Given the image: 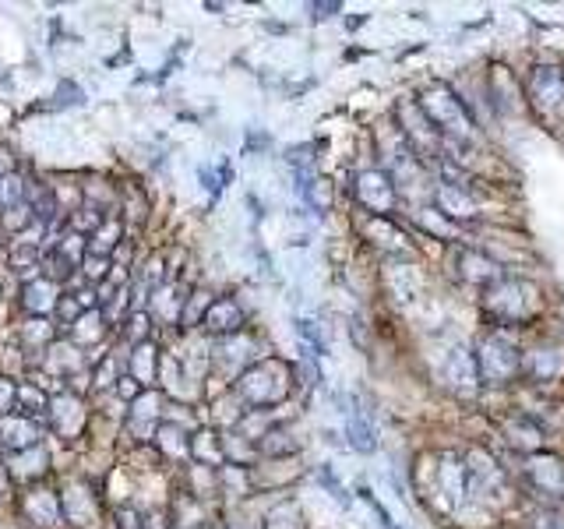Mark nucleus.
<instances>
[{"mask_svg":"<svg viewBox=\"0 0 564 529\" xmlns=\"http://www.w3.org/2000/svg\"><path fill=\"white\" fill-rule=\"evenodd\" d=\"M476 364H480V378L487 385H508L522 374L526 364V353L515 346V339L508 336L505 328H490L487 336L480 339V353H476Z\"/></svg>","mask_w":564,"mask_h":529,"instance_id":"nucleus-1","label":"nucleus"},{"mask_svg":"<svg viewBox=\"0 0 564 529\" xmlns=\"http://www.w3.org/2000/svg\"><path fill=\"white\" fill-rule=\"evenodd\" d=\"M529 103L540 117H564V71L557 64H536L529 71Z\"/></svg>","mask_w":564,"mask_h":529,"instance_id":"nucleus-2","label":"nucleus"},{"mask_svg":"<svg viewBox=\"0 0 564 529\" xmlns=\"http://www.w3.org/2000/svg\"><path fill=\"white\" fill-rule=\"evenodd\" d=\"M357 198L371 209V216L385 219L399 205V187H395V180L385 170H367L357 177Z\"/></svg>","mask_w":564,"mask_h":529,"instance_id":"nucleus-3","label":"nucleus"},{"mask_svg":"<svg viewBox=\"0 0 564 529\" xmlns=\"http://www.w3.org/2000/svg\"><path fill=\"white\" fill-rule=\"evenodd\" d=\"M526 473L540 494H547V498H564V462L550 459V455H529Z\"/></svg>","mask_w":564,"mask_h":529,"instance_id":"nucleus-4","label":"nucleus"},{"mask_svg":"<svg viewBox=\"0 0 564 529\" xmlns=\"http://www.w3.org/2000/svg\"><path fill=\"white\" fill-rule=\"evenodd\" d=\"M445 381L455 388H462V392H473V388H480V364H476V353L462 350V346H455L452 353H448L445 360Z\"/></svg>","mask_w":564,"mask_h":529,"instance_id":"nucleus-5","label":"nucleus"},{"mask_svg":"<svg viewBox=\"0 0 564 529\" xmlns=\"http://www.w3.org/2000/svg\"><path fill=\"white\" fill-rule=\"evenodd\" d=\"M459 269H462V279L466 283H476V286H494L501 283V269H498V261H490L483 251H476V247H466V251L459 254Z\"/></svg>","mask_w":564,"mask_h":529,"instance_id":"nucleus-6","label":"nucleus"},{"mask_svg":"<svg viewBox=\"0 0 564 529\" xmlns=\"http://www.w3.org/2000/svg\"><path fill=\"white\" fill-rule=\"evenodd\" d=\"M201 325L212 328V332H240V325H244V311L237 307V300H212V307L205 311V318H201Z\"/></svg>","mask_w":564,"mask_h":529,"instance_id":"nucleus-7","label":"nucleus"},{"mask_svg":"<svg viewBox=\"0 0 564 529\" xmlns=\"http://www.w3.org/2000/svg\"><path fill=\"white\" fill-rule=\"evenodd\" d=\"M25 512H29L32 522H39V526H57V522H60L57 494H50V491H32L29 498H25Z\"/></svg>","mask_w":564,"mask_h":529,"instance_id":"nucleus-8","label":"nucleus"},{"mask_svg":"<svg viewBox=\"0 0 564 529\" xmlns=\"http://www.w3.org/2000/svg\"><path fill=\"white\" fill-rule=\"evenodd\" d=\"M346 441L353 448H357V452H374V445H378V441H374V427L367 424L364 420V413L360 410H349V424H346Z\"/></svg>","mask_w":564,"mask_h":529,"instance_id":"nucleus-9","label":"nucleus"},{"mask_svg":"<svg viewBox=\"0 0 564 529\" xmlns=\"http://www.w3.org/2000/svg\"><path fill=\"white\" fill-rule=\"evenodd\" d=\"M53 420H57V427L64 434H75L78 424L85 420V410L82 403H78L75 395H64V399H57V410H53Z\"/></svg>","mask_w":564,"mask_h":529,"instance_id":"nucleus-10","label":"nucleus"},{"mask_svg":"<svg viewBox=\"0 0 564 529\" xmlns=\"http://www.w3.org/2000/svg\"><path fill=\"white\" fill-rule=\"evenodd\" d=\"M0 434H4V445H15V448H25L36 441V427L29 424V420H18V417H4L0 420Z\"/></svg>","mask_w":564,"mask_h":529,"instance_id":"nucleus-11","label":"nucleus"},{"mask_svg":"<svg viewBox=\"0 0 564 529\" xmlns=\"http://www.w3.org/2000/svg\"><path fill=\"white\" fill-rule=\"evenodd\" d=\"M53 293H57V286L39 279V283H32L29 290H25V304H29L32 311L43 314V311H50V307H57V297H53Z\"/></svg>","mask_w":564,"mask_h":529,"instance_id":"nucleus-12","label":"nucleus"},{"mask_svg":"<svg viewBox=\"0 0 564 529\" xmlns=\"http://www.w3.org/2000/svg\"><path fill=\"white\" fill-rule=\"evenodd\" d=\"M152 346H138V353H134V374H138V385H152V378H156V357H152Z\"/></svg>","mask_w":564,"mask_h":529,"instance_id":"nucleus-13","label":"nucleus"},{"mask_svg":"<svg viewBox=\"0 0 564 529\" xmlns=\"http://www.w3.org/2000/svg\"><path fill=\"white\" fill-rule=\"evenodd\" d=\"M18 198H22V180H18V177H4V180H0V202L11 209Z\"/></svg>","mask_w":564,"mask_h":529,"instance_id":"nucleus-14","label":"nucleus"},{"mask_svg":"<svg viewBox=\"0 0 564 529\" xmlns=\"http://www.w3.org/2000/svg\"><path fill=\"white\" fill-rule=\"evenodd\" d=\"M536 522H540V526H536V529H564V519H561V515H557V512H543Z\"/></svg>","mask_w":564,"mask_h":529,"instance_id":"nucleus-15","label":"nucleus"},{"mask_svg":"<svg viewBox=\"0 0 564 529\" xmlns=\"http://www.w3.org/2000/svg\"><path fill=\"white\" fill-rule=\"evenodd\" d=\"M8 403H11V388H8V385H0V410H4Z\"/></svg>","mask_w":564,"mask_h":529,"instance_id":"nucleus-16","label":"nucleus"}]
</instances>
